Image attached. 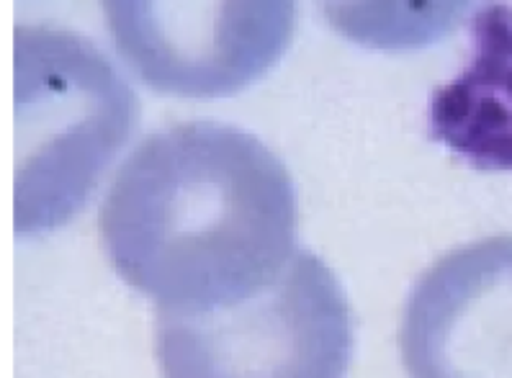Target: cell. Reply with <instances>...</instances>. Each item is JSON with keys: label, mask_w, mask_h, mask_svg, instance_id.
Wrapping results in <instances>:
<instances>
[{"label": "cell", "mask_w": 512, "mask_h": 378, "mask_svg": "<svg viewBox=\"0 0 512 378\" xmlns=\"http://www.w3.org/2000/svg\"><path fill=\"white\" fill-rule=\"evenodd\" d=\"M430 134L476 170H512V8L471 16V52L435 90Z\"/></svg>", "instance_id": "6"}, {"label": "cell", "mask_w": 512, "mask_h": 378, "mask_svg": "<svg viewBox=\"0 0 512 378\" xmlns=\"http://www.w3.org/2000/svg\"><path fill=\"white\" fill-rule=\"evenodd\" d=\"M356 327L335 270L299 250L276 281L204 314H155L163 378H348Z\"/></svg>", "instance_id": "3"}, {"label": "cell", "mask_w": 512, "mask_h": 378, "mask_svg": "<svg viewBox=\"0 0 512 378\" xmlns=\"http://www.w3.org/2000/svg\"><path fill=\"white\" fill-rule=\"evenodd\" d=\"M296 186L255 134L211 119L150 134L103 198L111 265L155 314H204L276 281L296 247Z\"/></svg>", "instance_id": "1"}, {"label": "cell", "mask_w": 512, "mask_h": 378, "mask_svg": "<svg viewBox=\"0 0 512 378\" xmlns=\"http://www.w3.org/2000/svg\"><path fill=\"white\" fill-rule=\"evenodd\" d=\"M399 353L410 378H512V234L422 270L404 301Z\"/></svg>", "instance_id": "5"}, {"label": "cell", "mask_w": 512, "mask_h": 378, "mask_svg": "<svg viewBox=\"0 0 512 378\" xmlns=\"http://www.w3.org/2000/svg\"><path fill=\"white\" fill-rule=\"evenodd\" d=\"M16 232L44 234L91 198L137 116L134 93L88 39L57 26L16 29Z\"/></svg>", "instance_id": "2"}, {"label": "cell", "mask_w": 512, "mask_h": 378, "mask_svg": "<svg viewBox=\"0 0 512 378\" xmlns=\"http://www.w3.org/2000/svg\"><path fill=\"white\" fill-rule=\"evenodd\" d=\"M106 24L137 78L183 98L235 96L281 62L296 31L284 0H111Z\"/></svg>", "instance_id": "4"}]
</instances>
